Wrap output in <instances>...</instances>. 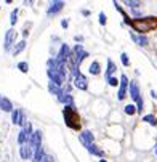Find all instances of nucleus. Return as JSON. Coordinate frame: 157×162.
I'll return each instance as SVG.
<instances>
[{
	"label": "nucleus",
	"instance_id": "26",
	"mask_svg": "<svg viewBox=\"0 0 157 162\" xmlns=\"http://www.w3.org/2000/svg\"><path fill=\"white\" fill-rule=\"evenodd\" d=\"M16 16H18V10H13V11H11V24H15V23L18 21Z\"/></svg>",
	"mask_w": 157,
	"mask_h": 162
},
{
	"label": "nucleus",
	"instance_id": "2",
	"mask_svg": "<svg viewBox=\"0 0 157 162\" xmlns=\"http://www.w3.org/2000/svg\"><path fill=\"white\" fill-rule=\"evenodd\" d=\"M63 116H64V124L69 128H72V130H79L80 128V117H79V112L76 109V106H64Z\"/></svg>",
	"mask_w": 157,
	"mask_h": 162
},
{
	"label": "nucleus",
	"instance_id": "28",
	"mask_svg": "<svg viewBox=\"0 0 157 162\" xmlns=\"http://www.w3.org/2000/svg\"><path fill=\"white\" fill-rule=\"evenodd\" d=\"M74 40H76V42H82L83 37H82V35H76V37H74Z\"/></svg>",
	"mask_w": 157,
	"mask_h": 162
},
{
	"label": "nucleus",
	"instance_id": "34",
	"mask_svg": "<svg viewBox=\"0 0 157 162\" xmlns=\"http://www.w3.org/2000/svg\"><path fill=\"white\" fill-rule=\"evenodd\" d=\"M155 143H157V138H155Z\"/></svg>",
	"mask_w": 157,
	"mask_h": 162
},
{
	"label": "nucleus",
	"instance_id": "23",
	"mask_svg": "<svg viewBox=\"0 0 157 162\" xmlns=\"http://www.w3.org/2000/svg\"><path fill=\"white\" fill-rule=\"evenodd\" d=\"M125 5L128 8H132V10H138L141 7V2H133V0H132V2H125Z\"/></svg>",
	"mask_w": 157,
	"mask_h": 162
},
{
	"label": "nucleus",
	"instance_id": "16",
	"mask_svg": "<svg viewBox=\"0 0 157 162\" xmlns=\"http://www.w3.org/2000/svg\"><path fill=\"white\" fill-rule=\"evenodd\" d=\"M88 151L92 153V154H95V156H98V157H104V151L99 148L98 144H92L90 148H88Z\"/></svg>",
	"mask_w": 157,
	"mask_h": 162
},
{
	"label": "nucleus",
	"instance_id": "11",
	"mask_svg": "<svg viewBox=\"0 0 157 162\" xmlns=\"http://www.w3.org/2000/svg\"><path fill=\"white\" fill-rule=\"evenodd\" d=\"M15 39H16V32L13 31V29H10L8 32H7V35H5V50H10L11 48V45H13V42H15Z\"/></svg>",
	"mask_w": 157,
	"mask_h": 162
},
{
	"label": "nucleus",
	"instance_id": "7",
	"mask_svg": "<svg viewBox=\"0 0 157 162\" xmlns=\"http://www.w3.org/2000/svg\"><path fill=\"white\" fill-rule=\"evenodd\" d=\"M63 8H64V2H61V0H58V2H51L48 10H47V15L53 16V15H56V13H60Z\"/></svg>",
	"mask_w": 157,
	"mask_h": 162
},
{
	"label": "nucleus",
	"instance_id": "21",
	"mask_svg": "<svg viewBox=\"0 0 157 162\" xmlns=\"http://www.w3.org/2000/svg\"><path fill=\"white\" fill-rule=\"evenodd\" d=\"M16 67H18V69H19L21 72H24V74H26L27 71H29V64H27L26 61H21V63H18V66H16Z\"/></svg>",
	"mask_w": 157,
	"mask_h": 162
},
{
	"label": "nucleus",
	"instance_id": "3",
	"mask_svg": "<svg viewBox=\"0 0 157 162\" xmlns=\"http://www.w3.org/2000/svg\"><path fill=\"white\" fill-rule=\"evenodd\" d=\"M130 97L132 100L136 103V109L138 112H143V107H144V101H143L141 98V91H139V84L136 82V80H130Z\"/></svg>",
	"mask_w": 157,
	"mask_h": 162
},
{
	"label": "nucleus",
	"instance_id": "8",
	"mask_svg": "<svg viewBox=\"0 0 157 162\" xmlns=\"http://www.w3.org/2000/svg\"><path fill=\"white\" fill-rule=\"evenodd\" d=\"M40 143H42V132H40V130L32 132V137H31V146H32L34 153L39 149V148H42V146H40Z\"/></svg>",
	"mask_w": 157,
	"mask_h": 162
},
{
	"label": "nucleus",
	"instance_id": "9",
	"mask_svg": "<svg viewBox=\"0 0 157 162\" xmlns=\"http://www.w3.org/2000/svg\"><path fill=\"white\" fill-rule=\"evenodd\" d=\"M11 120H13V124H15V125H24L26 117H24L21 109H15L11 112Z\"/></svg>",
	"mask_w": 157,
	"mask_h": 162
},
{
	"label": "nucleus",
	"instance_id": "6",
	"mask_svg": "<svg viewBox=\"0 0 157 162\" xmlns=\"http://www.w3.org/2000/svg\"><path fill=\"white\" fill-rule=\"evenodd\" d=\"M79 141L85 146V148H87V149H88V148L93 144V133L90 132V130H85V132H82L80 135H79Z\"/></svg>",
	"mask_w": 157,
	"mask_h": 162
},
{
	"label": "nucleus",
	"instance_id": "19",
	"mask_svg": "<svg viewBox=\"0 0 157 162\" xmlns=\"http://www.w3.org/2000/svg\"><path fill=\"white\" fill-rule=\"evenodd\" d=\"M123 112H125L127 116H133V114H136V112H138V109H136V106H135V104H127V106L123 107Z\"/></svg>",
	"mask_w": 157,
	"mask_h": 162
},
{
	"label": "nucleus",
	"instance_id": "24",
	"mask_svg": "<svg viewBox=\"0 0 157 162\" xmlns=\"http://www.w3.org/2000/svg\"><path fill=\"white\" fill-rule=\"evenodd\" d=\"M107 84H109L111 87H117V85H120V79H117V77H111V79H107Z\"/></svg>",
	"mask_w": 157,
	"mask_h": 162
},
{
	"label": "nucleus",
	"instance_id": "4",
	"mask_svg": "<svg viewBox=\"0 0 157 162\" xmlns=\"http://www.w3.org/2000/svg\"><path fill=\"white\" fill-rule=\"evenodd\" d=\"M130 88V82H128V77L125 74L120 76V85H119V91H117V100L123 101L127 97V90Z\"/></svg>",
	"mask_w": 157,
	"mask_h": 162
},
{
	"label": "nucleus",
	"instance_id": "32",
	"mask_svg": "<svg viewBox=\"0 0 157 162\" xmlns=\"http://www.w3.org/2000/svg\"><path fill=\"white\" fill-rule=\"evenodd\" d=\"M155 156H157V146H155Z\"/></svg>",
	"mask_w": 157,
	"mask_h": 162
},
{
	"label": "nucleus",
	"instance_id": "22",
	"mask_svg": "<svg viewBox=\"0 0 157 162\" xmlns=\"http://www.w3.org/2000/svg\"><path fill=\"white\" fill-rule=\"evenodd\" d=\"M120 61H122V64H123L125 67L130 66V58H128L127 53H122V55H120Z\"/></svg>",
	"mask_w": 157,
	"mask_h": 162
},
{
	"label": "nucleus",
	"instance_id": "14",
	"mask_svg": "<svg viewBox=\"0 0 157 162\" xmlns=\"http://www.w3.org/2000/svg\"><path fill=\"white\" fill-rule=\"evenodd\" d=\"M116 71H117V67H116V64H114V61H112V60H107V69H106V74H104V76H106V80L111 79L112 74L116 72Z\"/></svg>",
	"mask_w": 157,
	"mask_h": 162
},
{
	"label": "nucleus",
	"instance_id": "1",
	"mask_svg": "<svg viewBox=\"0 0 157 162\" xmlns=\"http://www.w3.org/2000/svg\"><path fill=\"white\" fill-rule=\"evenodd\" d=\"M130 28L133 31H136L139 35L146 34L149 31H154L157 28V19L154 16H148V18H143V19H133Z\"/></svg>",
	"mask_w": 157,
	"mask_h": 162
},
{
	"label": "nucleus",
	"instance_id": "30",
	"mask_svg": "<svg viewBox=\"0 0 157 162\" xmlns=\"http://www.w3.org/2000/svg\"><path fill=\"white\" fill-rule=\"evenodd\" d=\"M82 15H83V16H88L90 11H88V10H82Z\"/></svg>",
	"mask_w": 157,
	"mask_h": 162
},
{
	"label": "nucleus",
	"instance_id": "33",
	"mask_svg": "<svg viewBox=\"0 0 157 162\" xmlns=\"http://www.w3.org/2000/svg\"><path fill=\"white\" fill-rule=\"evenodd\" d=\"M0 103H2V97H0Z\"/></svg>",
	"mask_w": 157,
	"mask_h": 162
},
{
	"label": "nucleus",
	"instance_id": "17",
	"mask_svg": "<svg viewBox=\"0 0 157 162\" xmlns=\"http://www.w3.org/2000/svg\"><path fill=\"white\" fill-rule=\"evenodd\" d=\"M24 47H26V40L23 39L21 42H18V44H16V47H15V48L11 50V53H13V56H16V55H19V53H21V51L24 50Z\"/></svg>",
	"mask_w": 157,
	"mask_h": 162
},
{
	"label": "nucleus",
	"instance_id": "25",
	"mask_svg": "<svg viewBox=\"0 0 157 162\" xmlns=\"http://www.w3.org/2000/svg\"><path fill=\"white\" fill-rule=\"evenodd\" d=\"M107 23V18H106V15H104V13L101 11V13H99V24H101V26H104Z\"/></svg>",
	"mask_w": 157,
	"mask_h": 162
},
{
	"label": "nucleus",
	"instance_id": "29",
	"mask_svg": "<svg viewBox=\"0 0 157 162\" xmlns=\"http://www.w3.org/2000/svg\"><path fill=\"white\" fill-rule=\"evenodd\" d=\"M151 97H152L154 100H157V91H155V90H151Z\"/></svg>",
	"mask_w": 157,
	"mask_h": 162
},
{
	"label": "nucleus",
	"instance_id": "31",
	"mask_svg": "<svg viewBox=\"0 0 157 162\" xmlns=\"http://www.w3.org/2000/svg\"><path fill=\"white\" fill-rule=\"evenodd\" d=\"M99 162H107V160H106V159H101V160H99Z\"/></svg>",
	"mask_w": 157,
	"mask_h": 162
},
{
	"label": "nucleus",
	"instance_id": "13",
	"mask_svg": "<svg viewBox=\"0 0 157 162\" xmlns=\"http://www.w3.org/2000/svg\"><path fill=\"white\" fill-rule=\"evenodd\" d=\"M0 109H3L5 112H13V104L8 98H2V103H0Z\"/></svg>",
	"mask_w": 157,
	"mask_h": 162
},
{
	"label": "nucleus",
	"instance_id": "18",
	"mask_svg": "<svg viewBox=\"0 0 157 162\" xmlns=\"http://www.w3.org/2000/svg\"><path fill=\"white\" fill-rule=\"evenodd\" d=\"M88 71H90V74L98 76L99 72H101V67H99V63H98V61H93V63L90 64V67H88Z\"/></svg>",
	"mask_w": 157,
	"mask_h": 162
},
{
	"label": "nucleus",
	"instance_id": "20",
	"mask_svg": "<svg viewBox=\"0 0 157 162\" xmlns=\"http://www.w3.org/2000/svg\"><path fill=\"white\" fill-rule=\"evenodd\" d=\"M48 90L53 93V95H58V97H60V93L63 91V90L60 88V85H56V84H53V82H50V84H48Z\"/></svg>",
	"mask_w": 157,
	"mask_h": 162
},
{
	"label": "nucleus",
	"instance_id": "27",
	"mask_svg": "<svg viewBox=\"0 0 157 162\" xmlns=\"http://www.w3.org/2000/svg\"><path fill=\"white\" fill-rule=\"evenodd\" d=\"M61 26H63V28L66 29L67 26H69V21H67V19H63V21H61Z\"/></svg>",
	"mask_w": 157,
	"mask_h": 162
},
{
	"label": "nucleus",
	"instance_id": "5",
	"mask_svg": "<svg viewBox=\"0 0 157 162\" xmlns=\"http://www.w3.org/2000/svg\"><path fill=\"white\" fill-rule=\"evenodd\" d=\"M74 85H76V88H79V90H87L88 88V82H87V77H85L82 72H77L76 76H74Z\"/></svg>",
	"mask_w": 157,
	"mask_h": 162
},
{
	"label": "nucleus",
	"instance_id": "12",
	"mask_svg": "<svg viewBox=\"0 0 157 162\" xmlns=\"http://www.w3.org/2000/svg\"><path fill=\"white\" fill-rule=\"evenodd\" d=\"M130 37H132V40L135 44H138L139 47H146L148 44H149V39L146 37V35H136V34H130Z\"/></svg>",
	"mask_w": 157,
	"mask_h": 162
},
{
	"label": "nucleus",
	"instance_id": "15",
	"mask_svg": "<svg viewBox=\"0 0 157 162\" xmlns=\"http://www.w3.org/2000/svg\"><path fill=\"white\" fill-rule=\"evenodd\" d=\"M143 122H146V124H149L151 127H155L157 125V117L154 116V114H146V116H143Z\"/></svg>",
	"mask_w": 157,
	"mask_h": 162
},
{
	"label": "nucleus",
	"instance_id": "10",
	"mask_svg": "<svg viewBox=\"0 0 157 162\" xmlns=\"http://www.w3.org/2000/svg\"><path fill=\"white\" fill-rule=\"evenodd\" d=\"M21 157L23 159H32L34 160V149H32V146H31V143H26V144H23L21 146Z\"/></svg>",
	"mask_w": 157,
	"mask_h": 162
}]
</instances>
